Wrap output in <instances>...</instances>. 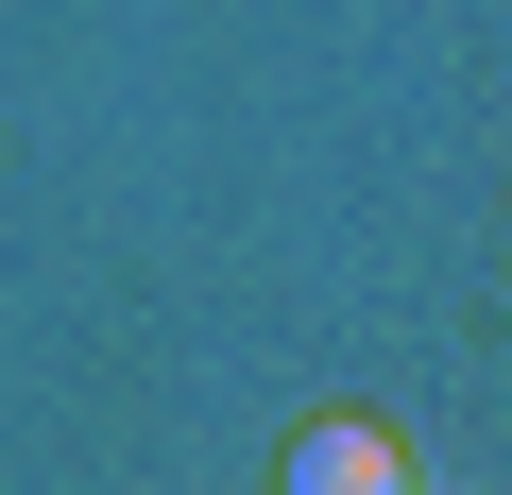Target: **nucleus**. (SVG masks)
I'll list each match as a JSON object with an SVG mask.
<instances>
[{
    "mask_svg": "<svg viewBox=\"0 0 512 495\" xmlns=\"http://www.w3.org/2000/svg\"><path fill=\"white\" fill-rule=\"evenodd\" d=\"M291 495H410V461H393V427H359V410H325V427L291 444Z\"/></svg>",
    "mask_w": 512,
    "mask_h": 495,
    "instance_id": "f257e3e1",
    "label": "nucleus"
}]
</instances>
